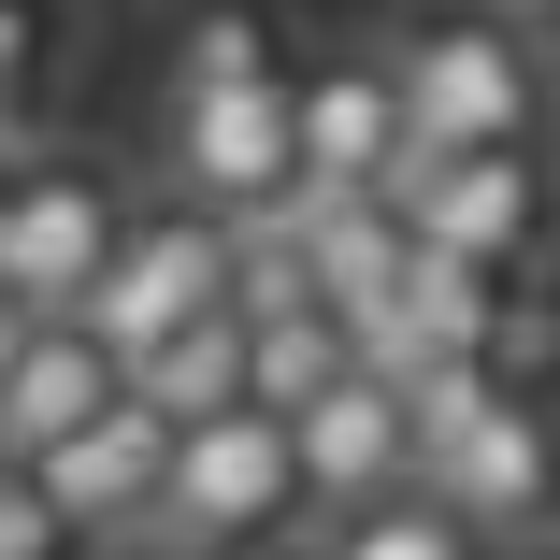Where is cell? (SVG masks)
Segmentation results:
<instances>
[{"label": "cell", "instance_id": "13", "mask_svg": "<svg viewBox=\"0 0 560 560\" xmlns=\"http://www.w3.org/2000/svg\"><path fill=\"white\" fill-rule=\"evenodd\" d=\"M302 44L273 0H173V86H273Z\"/></svg>", "mask_w": 560, "mask_h": 560}, {"label": "cell", "instance_id": "16", "mask_svg": "<svg viewBox=\"0 0 560 560\" xmlns=\"http://www.w3.org/2000/svg\"><path fill=\"white\" fill-rule=\"evenodd\" d=\"M475 360H489L517 402H546V388H560V302H546V288H503V302L475 316Z\"/></svg>", "mask_w": 560, "mask_h": 560}, {"label": "cell", "instance_id": "18", "mask_svg": "<svg viewBox=\"0 0 560 560\" xmlns=\"http://www.w3.org/2000/svg\"><path fill=\"white\" fill-rule=\"evenodd\" d=\"M58 44H72L58 0H0V101H15L30 72H58Z\"/></svg>", "mask_w": 560, "mask_h": 560}, {"label": "cell", "instance_id": "19", "mask_svg": "<svg viewBox=\"0 0 560 560\" xmlns=\"http://www.w3.org/2000/svg\"><path fill=\"white\" fill-rule=\"evenodd\" d=\"M0 560H72V532H58V503L0 460Z\"/></svg>", "mask_w": 560, "mask_h": 560}, {"label": "cell", "instance_id": "14", "mask_svg": "<svg viewBox=\"0 0 560 560\" xmlns=\"http://www.w3.org/2000/svg\"><path fill=\"white\" fill-rule=\"evenodd\" d=\"M330 374H346V316H330V302H273V316H245V402H259V417L316 402Z\"/></svg>", "mask_w": 560, "mask_h": 560}, {"label": "cell", "instance_id": "2", "mask_svg": "<svg viewBox=\"0 0 560 560\" xmlns=\"http://www.w3.org/2000/svg\"><path fill=\"white\" fill-rule=\"evenodd\" d=\"M130 231V173L101 159V144H44L0 173V302L15 316H72L101 288V259H116Z\"/></svg>", "mask_w": 560, "mask_h": 560}, {"label": "cell", "instance_id": "11", "mask_svg": "<svg viewBox=\"0 0 560 560\" xmlns=\"http://www.w3.org/2000/svg\"><path fill=\"white\" fill-rule=\"evenodd\" d=\"M130 388V360L101 346L86 316H30L15 330V360H0V460H30V445H58L72 417H101Z\"/></svg>", "mask_w": 560, "mask_h": 560}, {"label": "cell", "instance_id": "9", "mask_svg": "<svg viewBox=\"0 0 560 560\" xmlns=\"http://www.w3.org/2000/svg\"><path fill=\"white\" fill-rule=\"evenodd\" d=\"M402 86L388 58H288V173L302 187H388L402 159Z\"/></svg>", "mask_w": 560, "mask_h": 560}, {"label": "cell", "instance_id": "12", "mask_svg": "<svg viewBox=\"0 0 560 560\" xmlns=\"http://www.w3.org/2000/svg\"><path fill=\"white\" fill-rule=\"evenodd\" d=\"M130 402L144 417H215V402H245V316L231 302H215V316H187V330H159V346L130 360Z\"/></svg>", "mask_w": 560, "mask_h": 560}, {"label": "cell", "instance_id": "22", "mask_svg": "<svg viewBox=\"0 0 560 560\" xmlns=\"http://www.w3.org/2000/svg\"><path fill=\"white\" fill-rule=\"evenodd\" d=\"M15 330H30V316H15V302H0V360H15Z\"/></svg>", "mask_w": 560, "mask_h": 560}, {"label": "cell", "instance_id": "15", "mask_svg": "<svg viewBox=\"0 0 560 560\" xmlns=\"http://www.w3.org/2000/svg\"><path fill=\"white\" fill-rule=\"evenodd\" d=\"M330 560H489V532L431 489H388V503H346L330 517Z\"/></svg>", "mask_w": 560, "mask_h": 560}, {"label": "cell", "instance_id": "4", "mask_svg": "<svg viewBox=\"0 0 560 560\" xmlns=\"http://www.w3.org/2000/svg\"><path fill=\"white\" fill-rule=\"evenodd\" d=\"M302 517V460H288V417L259 402H215L173 431V460H159V503H144V546H231V532H288Z\"/></svg>", "mask_w": 560, "mask_h": 560}, {"label": "cell", "instance_id": "20", "mask_svg": "<svg viewBox=\"0 0 560 560\" xmlns=\"http://www.w3.org/2000/svg\"><path fill=\"white\" fill-rule=\"evenodd\" d=\"M187 560H302L288 532H231V546H187Z\"/></svg>", "mask_w": 560, "mask_h": 560}, {"label": "cell", "instance_id": "1", "mask_svg": "<svg viewBox=\"0 0 560 560\" xmlns=\"http://www.w3.org/2000/svg\"><path fill=\"white\" fill-rule=\"evenodd\" d=\"M374 58L402 86L417 144H517V130H546V44L517 15H489V0H402Z\"/></svg>", "mask_w": 560, "mask_h": 560}, {"label": "cell", "instance_id": "7", "mask_svg": "<svg viewBox=\"0 0 560 560\" xmlns=\"http://www.w3.org/2000/svg\"><path fill=\"white\" fill-rule=\"evenodd\" d=\"M288 460H302V503H388V489H417V431H402V388L388 374H330L316 402H288Z\"/></svg>", "mask_w": 560, "mask_h": 560}, {"label": "cell", "instance_id": "23", "mask_svg": "<svg viewBox=\"0 0 560 560\" xmlns=\"http://www.w3.org/2000/svg\"><path fill=\"white\" fill-rule=\"evenodd\" d=\"M0 173H15V159H0Z\"/></svg>", "mask_w": 560, "mask_h": 560}, {"label": "cell", "instance_id": "6", "mask_svg": "<svg viewBox=\"0 0 560 560\" xmlns=\"http://www.w3.org/2000/svg\"><path fill=\"white\" fill-rule=\"evenodd\" d=\"M159 173H173V201L259 215L288 187V72L273 86H159Z\"/></svg>", "mask_w": 560, "mask_h": 560}, {"label": "cell", "instance_id": "10", "mask_svg": "<svg viewBox=\"0 0 560 560\" xmlns=\"http://www.w3.org/2000/svg\"><path fill=\"white\" fill-rule=\"evenodd\" d=\"M417 489L460 503L475 532H546V517H560V417H546V402L475 417L460 445H431V460H417Z\"/></svg>", "mask_w": 560, "mask_h": 560}, {"label": "cell", "instance_id": "21", "mask_svg": "<svg viewBox=\"0 0 560 560\" xmlns=\"http://www.w3.org/2000/svg\"><path fill=\"white\" fill-rule=\"evenodd\" d=\"M489 15H517L532 44H560V0H489Z\"/></svg>", "mask_w": 560, "mask_h": 560}, {"label": "cell", "instance_id": "3", "mask_svg": "<svg viewBox=\"0 0 560 560\" xmlns=\"http://www.w3.org/2000/svg\"><path fill=\"white\" fill-rule=\"evenodd\" d=\"M388 201H402L417 245H460V259H489V273H517V259L560 231L546 130H517V144H402V159H388Z\"/></svg>", "mask_w": 560, "mask_h": 560}, {"label": "cell", "instance_id": "8", "mask_svg": "<svg viewBox=\"0 0 560 560\" xmlns=\"http://www.w3.org/2000/svg\"><path fill=\"white\" fill-rule=\"evenodd\" d=\"M159 460H173V417H144L130 388L101 402V417H72L58 445H30V489L58 503V532H144V503H159Z\"/></svg>", "mask_w": 560, "mask_h": 560}, {"label": "cell", "instance_id": "5", "mask_svg": "<svg viewBox=\"0 0 560 560\" xmlns=\"http://www.w3.org/2000/svg\"><path fill=\"white\" fill-rule=\"evenodd\" d=\"M231 302V215L215 201H130V231H116V259H101V288L72 302L116 360H144L159 330H187V316H215Z\"/></svg>", "mask_w": 560, "mask_h": 560}, {"label": "cell", "instance_id": "17", "mask_svg": "<svg viewBox=\"0 0 560 560\" xmlns=\"http://www.w3.org/2000/svg\"><path fill=\"white\" fill-rule=\"evenodd\" d=\"M402 302H417L431 346H475V316L503 302V273H489V259H460V245H402Z\"/></svg>", "mask_w": 560, "mask_h": 560}]
</instances>
